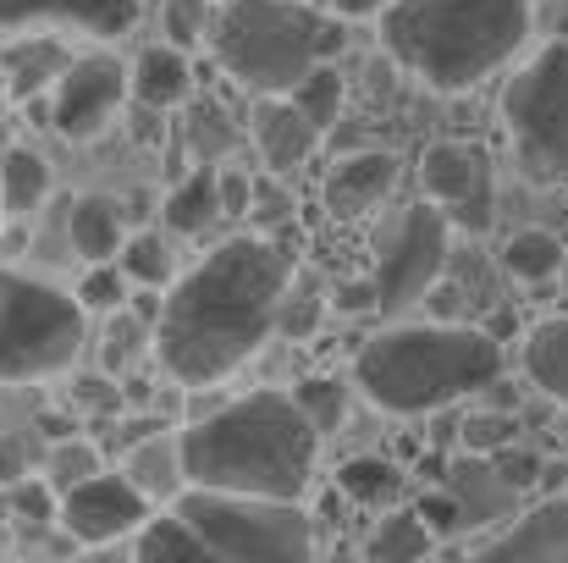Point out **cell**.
<instances>
[{
  "mask_svg": "<svg viewBox=\"0 0 568 563\" xmlns=\"http://www.w3.org/2000/svg\"><path fill=\"white\" fill-rule=\"evenodd\" d=\"M293 277V254L265 232L215 243L193 271H183V282L166 288V310L155 326L161 371L183 386H210L248 365L276 332V310Z\"/></svg>",
  "mask_w": 568,
  "mask_h": 563,
  "instance_id": "1",
  "label": "cell"
},
{
  "mask_svg": "<svg viewBox=\"0 0 568 563\" xmlns=\"http://www.w3.org/2000/svg\"><path fill=\"white\" fill-rule=\"evenodd\" d=\"M178 448H183V481L199 492L298 503V492L315 475L321 431L304 420L293 392H243L199 414L178 436Z\"/></svg>",
  "mask_w": 568,
  "mask_h": 563,
  "instance_id": "2",
  "label": "cell"
},
{
  "mask_svg": "<svg viewBox=\"0 0 568 563\" xmlns=\"http://www.w3.org/2000/svg\"><path fill=\"white\" fill-rule=\"evenodd\" d=\"M381 50L436 94H464L530 39V0H392Z\"/></svg>",
  "mask_w": 568,
  "mask_h": 563,
  "instance_id": "3",
  "label": "cell"
},
{
  "mask_svg": "<svg viewBox=\"0 0 568 563\" xmlns=\"http://www.w3.org/2000/svg\"><path fill=\"white\" fill-rule=\"evenodd\" d=\"M503 381V343L480 326H386L354 354V386L386 414H436Z\"/></svg>",
  "mask_w": 568,
  "mask_h": 563,
  "instance_id": "4",
  "label": "cell"
},
{
  "mask_svg": "<svg viewBox=\"0 0 568 563\" xmlns=\"http://www.w3.org/2000/svg\"><path fill=\"white\" fill-rule=\"evenodd\" d=\"M343 22L310 0H215L210 50L248 94H293L315 67L343 50Z\"/></svg>",
  "mask_w": 568,
  "mask_h": 563,
  "instance_id": "5",
  "label": "cell"
},
{
  "mask_svg": "<svg viewBox=\"0 0 568 563\" xmlns=\"http://www.w3.org/2000/svg\"><path fill=\"white\" fill-rule=\"evenodd\" d=\"M89 310L55 282L0 271V381H50L83 354Z\"/></svg>",
  "mask_w": 568,
  "mask_h": 563,
  "instance_id": "6",
  "label": "cell"
},
{
  "mask_svg": "<svg viewBox=\"0 0 568 563\" xmlns=\"http://www.w3.org/2000/svg\"><path fill=\"white\" fill-rule=\"evenodd\" d=\"M172 514L232 563H315V520L298 503L183 486Z\"/></svg>",
  "mask_w": 568,
  "mask_h": 563,
  "instance_id": "7",
  "label": "cell"
},
{
  "mask_svg": "<svg viewBox=\"0 0 568 563\" xmlns=\"http://www.w3.org/2000/svg\"><path fill=\"white\" fill-rule=\"evenodd\" d=\"M503 122L536 183L568 188V39L541 44L503 89Z\"/></svg>",
  "mask_w": 568,
  "mask_h": 563,
  "instance_id": "8",
  "label": "cell"
},
{
  "mask_svg": "<svg viewBox=\"0 0 568 563\" xmlns=\"http://www.w3.org/2000/svg\"><path fill=\"white\" fill-rule=\"evenodd\" d=\"M447 215L430 204V199H414L403 210H392L376 232V310L381 315H397L419 299L436 293L442 271H447Z\"/></svg>",
  "mask_w": 568,
  "mask_h": 563,
  "instance_id": "9",
  "label": "cell"
},
{
  "mask_svg": "<svg viewBox=\"0 0 568 563\" xmlns=\"http://www.w3.org/2000/svg\"><path fill=\"white\" fill-rule=\"evenodd\" d=\"M133 94V72L94 50V56H72V67L61 72L55 94H50V122L61 139L83 144V139H100L111 128V117L122 111V100Z\"/></svg>",
  "mask_w": 568,
  "mask_h": 563,
  "instance_id": "10",
  "label": "cell"
},
{
  "mask_svg": "<svg viewBox=\"0 0 568 563\" xmlns=\"http://www.w3.org/2000/svg\"><path fill=\"white\" fill-rule=\"evenodd\" d=\"M61 531L78 542V547H116L128 536H139L155 514H150V497L128 481V475H111L100 470L94 481H83L78 492L61 497Z\"/></svg>",
  "mask_w": 568,
  "mask_h": 563,
  "instance_id": "11",
  "label": "cell"
},
{
  "mask_svg": "<svg viewBox=\"0 0 568 563\" xmlns=\"http://www.w3.org/2000/svg\"><path fill=\"white\" fill-rule=\"evenodd\" d=\"M419 188L453 227H464V232H486L491 227V193L497 188H491V167H486L480 150L453 144V139L430 144L419 155Z\"/></svg>",
  "mask_w": 568,
  "mask_h": 563,
  "instance_id": "12",
  "label": "cell"
},
{
  "mask_svg": "<svg viewBox=\"0 0 568 563\" xmlns=\"http://www.w3.org/2000/svg\"><path fill=\"white\" fill-rule=\"evenodd\" d=\"M469 563H568V497H547L491 531Z\"/></svg>",
  "mask_w": 568,
  "mask_h": 563,
  "instance_id": "13",
  "label": "cell"
},
{
  "mask_svg": "<svg viewBox=\"0 0 568 563\" xmlns=\"http://www.w3.org/2000/svg\"><path fill=\"white\" fill-rule=\"evenodd\" d=\"M139 22V0H0V28H78L116 39Z\"/></svg>",
  "mask_w": 568,
  "mask_h": 563,
  "instance_id": "14",
  "label": "cell"
},
{
  "mask_svg": "<svg viewBox=\"0 0 568 563\" xmlns=\"http://www.w3.org/2000/svg\"><path fill=\"white\" fill-rule=\"evenodd\" d=\"M248 133H254V150H260V161L271 167V178H282V172L304 167V161H310V150L321 144V133L304 122V111H298L287 94H276V100H254Z\"/></svg>",
  "mask_w": 568,
  "mask_h": 563,
  "instance_id": "15",
  "label": "cell"
},
{
  "mask_svg": "<svg viewBox=\"0 0 568 563\" xmlns=\"http://www.w3.org/2000/svg\"><path fill=\"white\" fill-rule=\"evenodd\" d=\"M397 183V155L386 150H359V155H343L326 178V210L332 215H359V210H376L381 199Z\"/></svg>",
  "mask_w": 568,
  "mask_h": 563,
  "instance_id": "16",
  "label": "cell"
},
{
  "mask_svg": "<svg viewBox=\"0 0 568 563\" xmlns=\"http://www.w3.org/2000/svg\"><path fill=\"white\" fill-rule=\"evenodd\" d=\"M447 492L458 503V531H475V525H497L514 514V486L503 481L497 459H464L453 475H447Z\"/></svg>",
  "mask_w": 568,
  "mask_h": 563,
  "instance_id": "17",
  "label": "cell"
},
{
  "mask_svg": "<svg viewBox=\"0 0 568 563\" xmlns=\"http://www.w3.org/2000/svg\"><path fill=\"white\" fill-rule=\"evenodd\" d=\"M67 67H72V56L50 33H28V39H11L0 50V83L11 100H39L50 83H61Z\"/></svg>",
  "mask_w": 568,
  "mask_h": 563,
  "instance_id": "18",
  "label": "cell"
},
{
  "mask_svg": "<svg viewBox=\"0 0 568 563\" xmlns=\"http://www.w3.org/2000/svg\"><path fill=\"white\" fill-rule=\"evenodd\" d=\"M67 238H72V254H83L89 265H116V254L128 243L122 210L105 193H78L72 215H67Z\"/></svg>",
  "mask_w": 568,
  "mask_h": 563,
  "instance_id": "19",
  "label": "cell"
},
{
  "mask_svg": "<svg viewBox=\"0 0 568 563\" xmlns=\"http://www.w3.org/2000/svg\"><path fill=\"white\" fill-rule=\"evenodd\" d=\"M189 89H193L189 50H178V44H155V50L139 56V67H133V94H139V105H150V111H172V105L189 100Z\"/></svg>",
  "mask_w": 568,
  "mask_h": 563,
  "instance_id": "20",
  "label": "cell"
},
{
  "mask_svg": "<svg viewBox=\"0 0 568 563\" xmlns=\"http://www.w3.org/2000/svg\"><path fill=\"white\" fill-rule=\"evenodd\" d=\"M221 215H226V210H221V178H215V172H189V178H178V183L166 188V199H161V221H166V232H178V238L210 232Z\"/></svg>",
  "mask_w": 568,
  "mask_h": 563,
  "instance_id": "21",
  "label": "cell"
},
{
  "mask_svg": "<svg viewBox=\"0 0 568 563\" xmlns=\"http://www.w3.org/2000/svg\"><path fill=\"white\" fill-rule=\"evenodd\" d=\"M525 375H530V386H541L547 398L568 403V315L541 321V326L525 338Z\"/></svg>",
  "mask_w": 568,
  "mask_h": 563,
  "instance_id": "22",
  "label": "cell"
},
{
  "mask_svg": "<svg viewBox=\"0 0 568 563\" xmlns=\"http://www.w3.org/2000/svg\"><path fill=\"white\" fill-rule=\"evenodd\" d=\"M133 563H232L226 553H215L204 536H193L178 514H155L139 531V553Z\"/></svg>",
  "mask_w": 568,
  "mask_h": 563,
  "instance_id": "23",
  "label": "cell"
},
{
  "mask_svg": "<svg viewBox=\"0 0 568 563\" xmlns=\"http://www.w3.org/2000/svg\"><path fill=\"white\" fill-rule=\"evenodd\" d=\"M430 547H436V531L414 509H397V514H386L376 531H371L365 563H425Z\"/></svg>",
  "mask_w": 568,
  "mask_h": 563,
  "instance_id": "24",
  "label": "cell"
},
{
  "mask_svg": "<svg viewBox=\"0 0 568 563\" xmlns=\"http://www.w3.org/2000/svg\"><path fill=\"white\" fill-rule=\"evenodd\" d=\"M144 497H178L183 492V448L166 442V436H150L128 453V470H122Z\"/></svg>",
  "mask_w": 568,
  "mask_h": 563,
  "instance_id": "25",
  "label": "cell"
},
{
  "mask_svg": "<svg viewBox=\"0 0 568 563\" xmlns=\"http://www.w3.org/2000/svg\"><path fill=\"white\" fill-rule=\"evenodd\" d=\"M44 193H50V167L33 150L11 144L6 150V167H0V210L6 215H33L44 204Z\"/></svg>",
  "mask_w": 568,
  "mask_h": 563,
  "instance_id": "26",
  "label": "cell"
},
{
  "mask_svg": "<svg viewBox=\"0 0 568 563\" xmlns=\"http://www.w3.org/2000/svg\"><path fill=\"white\" fill-rule=\"evenodd\" d=\"M503 271L514 282H530V288L536 282H552L564 271V243L552 232H541V227H525V232H514L503 243Z\"/></svg>",
  "mask_w": 568,
  "mask_h": 563,
  "instance_id": "27",
  "label": "cell"
},
{
  "mask_svg": "<svg viewBox=\"0 0 568 563\" xmlns=\"http://www.w3.org/2000/svg\"><path fill=\"white\" fill-rule=\"evenodd\" d=\"M337 492L359 509H392L403 497V470L386 459H348L337 470Z\"/></svg>",
  "mask_w": 568,
  "mask_h": 563,
  "instance_id": "28",
  "label": "cell"
},
{
  "mask_svg": "<svg viewBox=\"0 0 568 563\" xmlns=\"http://www.w3.org/2000/svg\"><path fill=\"white\" fill-rule=\"evenodd\" d=\"M298 111H304V122L315 128V133H332L337 128V117H343V100H348V89H343V72L326 61V67H315L293 94H287Z\"/></svg>",
  "mask_w": 568,
  "mask_h": 563,
  "instance_id": "29",
  "label": "cell"
},
{
  "mask_svg": "<svg viewBox=\"0 0 568 563\" xmlns=\"http://www.w3.org/2000/svg\"><path fill=\"white\" fill-rule=\"evenodd\" d=\"M116 265H122V277H128L133 288H155V293H166V288H172V271H178L161 232H133V238L122 243Z\"/></svg>",
  "mask_w": 568,
  "mask_h": 563,
  "instance_id": "30",
  "label": "cell"
},
{
  "mask_svg": "<svg viewBox=\"0 0 568 563\" xmlns=\"http://www.w3.org/2000/svg\"><path fill=\"white\" fill-rule=\"evenodd\" d=\"M293 403L304 409V420H310L321 436H332V431L348 420L354 386H348L343 375H310V381H298V386H293Z\"/></svg>",
  "mask_w": 568,
  "mask_h": 563,
  "instance_id": "31",
  "label": "cell"
},
{
  "mask_svg": "<svg viewBox=\"0 0 568 563\" xmlns=\"http://www.w3.org/2000/svg\"><path fill=\"white\" fill-rule=\"evenodd\" d=\"M105 464H100V448L94 442H55L50 448V464H44V481H50V492L55 497H67V492H78L83 481H94Z\"/></svg>",
  "mask_w": 568,
  "mask_h": 563,
  "instance_id": "32",
  "label": "cell"
},
{
  "mask_svg": "<svg viewBox=\"0 0 568 563\" xmlns=\"http://www.w3.org/2000/svg\"><path fill=\"white\" fill-rule=\"evenodd\" d=\"M72 299H78L89 315H116V310H128V299H133V282L122 277V265H89Z\"/></svg>",
  "mask_w": 568,
  "mask_h": 563,
  "instance_id": "33",
  "label": "cell"
},
{
  "mask_svg": "<svg viewBox=\"0 0 568 563\" xmlns=\"http://www.w3.org/2000/svg\"><path fill=\"white\" fill-rule=\"evenodd\" d=\"M67 392H72V409L78 414H94V420L128 414V386H116V375H105V371H78Z\"/></svg>",
  "mask_w": 568,
  "mask_h": 563,
  "instance_id": "34",
  "label": "cell"
},
{
  "mask_svg": "<svg viewBox=\"0 0 568 563\" xmlns=\"http://www.w3.org/2000/svg\"><path fill=\"white\" fill-rule=\"evenodd\" d=\"M161 22H166V39H172L178 50H193L199 39H210V22H215V0H166Z\"/></svg>",
  "mask_w": 568,
  "mask_h": 563,
  "instance_id": "35",
  "label": "cell"
},
{
  "mask_svg": "<svg viewBox=\"0 0 568 563\" xmlns=\"http://www.w3.org/2000/svg\"><path fill=\"white\" fill-rule=\"evenodd\" d=\"M144 338H150V326H144L133 310H116L111 326H105V365H111V371H116V365H133L139 349H144Z\"/></svg>",
  "mask_w": 568,
  "mask_h": 563,
  "instance_id": "36",
  "label": "cell"
},
{
  "mask_svg": "<svg viewBox=\"0 0 568 563\" xmlns=\"http://www.w3.org/2000/svg\"><path fill=\"white\" fill-rule=\"evenodd\" d=\"M508 442H514V420H508V414H491V409H486V414H469V420H464V448H469L475 459H497Z\"/></svg>",
  "mask_w": 568,
  "mask_h": 563,
  "instance_id": "37",
  "label": "cell"
},
{
  "mask_svg": "<svg viewBox=\"0 0 568 563\" xmlns=\"http://www.w3.org/2000/svg\"><path fill=\"white\" fill-rule=\"evenodd\" d=\"M321 315H326V299H321V293H293V288H287V299H282V310H276V332H282V338H310V332L321 326Z\"/></svg>",
  "mask_w": 568,
  "mask_h": 563,
  "instance_id": "38",
  "label": "cell"
},
{
  "mask_svg": "<svg viewBox=\"0 0 568 563\" xmlns=\"http://www.w3.org/2000/svg\"><path fill=\"white\" fill-rule=\"evenodd\" d=\"M11 509H17L22 520L44 525V520H55V514H61V497H55V492H50V481L39 475V481H17V486H11Z\"/></svg>",
  "mask_w": 568,
  "mask_h": 563,
  "instance_id": "39",
  "label": "cell"
},
{
  "mask_svg": "<svg viewBox=\"0 0 568 563\" xmlns=\"http://www.w3.org/2000/svg\"><path fill=\"white\" fill-rule=\"evenodd\" d=\"M248 215H254L260 227H271V232H276V227L293 215V193L265 178V183H254V210H248Z\"/></svg>",
  "mask_w": 568,
  "mask_h": 563,
  "instance_id": "40",
  "label": "cell"
},
{
  "mask_svg": "<svg viewBox=\"0 0 568 563\" xmlns=\"http://www.w3.org/2000/svg\"><path fill=\"white\" fill-rule=\"evenodd\" d=\"M414 514H419L436 536H453V531H458V503H453V492H447V486H442V492H430V497H419V503H414Z\"/></svg>",
  "mask_w": 568,
  "mask_h": 563,
  "instance_id": "41",
  "label": "cell"
},
{
  "mask_svg": "<svg viewBox=\"0 0 568 563\" xmlns=\"http://www.w3.org/2000/svg\"><path fill=\"white\" fill-rule=\"evenodd\" d=\"M221 178V210L226 215H248L254 210V183L237 172V167H226V172H215Z\"/></svg>",
  "mask_w": 568,
  "mask_h": 563,
  "instance_id": "42",
  "label": "cell"
},
{
  "mask_svg": "<svg viewBox=\"0 0 568 563\" xmlns=\"http://www.w3.org/2000/svg\"><path fill=\"white\" fill-rule=\"evenodd\" d=\"M332 304L343 315H365V310H376V282H337L332 288Z\"/></svg>",
  "mask_w": 568,
  "mask_h": 563,
  "instance_id": "43",
  "label": "cell"
},
{
  "mask_svg": "<svg viewBox=\"0 0 568 563\" xmlns=\"http://www.w3.org/2000/svg\"><path fill=\"white\" fill-rule=\"evenodd\" d=\"M39 431H44L50 448H55V442H72V414H61V409L50 414V409H44V414H39Z\"/></svg>",
  "mask_w": 568,
  "mask_h": 563,
  "instance_id": "44",
  "label": "cell"
},
{
  "mask_svg": "<svg viewBox=\"0 0 568 563\" xmlns=\"http://www.w3.org/2000/svg\"><path fill=\"white\" fill-rule=\"evenodd\" d=\"M326 6H332L337 17H381L392 0H326Z\"/></svg>",
  "mask_w": 568,
  "mask_h": 563,
  "instance_id": "45",
  "label": "cell"
},
{
  "mask_svg": "<svg viewBox=\"0 0 568 563\" xmlns=\"http://www.w3.org/2000/svg\"><path fill=\"white\" fill-rule=\"evenodd\" d=\"M0 481H11V486L28 481V475H22V448H17V442H0Z\"/></svg>",
  "mask_w": 568,
  "mask_h": 563,
  "instance_id": "46",
  "label": "cell"
},
{
  "mask_svg": "<svg viewBox=\"0 0 568 563\" xmlns=\"http://www.w3.org/2000/svg\"><path fill=\"white\" fill-rule=\"evenodd\" d=\"M78 563H128V559H116L111 547H89V553H83V559H78Z\"/></svg>",
  "mask_w": 568,
  "mask_h": 563,
  "instance_id": "47",
  "label": "cell"
},
{
  "mask_svg": "<svg viewBox=\"0 0 568 563\" xmlns=\"http://www.w3.org/2000/svg\"><path fill=\"white\" fill-rule=\"evenodd\" d=\"M6 150H11V144H6V94H0V167H6ZM0 215H6V210H0Z\"/></svg>",
  "mask_w": 568,
  "mask_h": 563,
  "instance_id": "48",
  "label": "cell"
},
{
  "mask_svg": "<svg viewBox=\"0 0 568 563\" xmlns=\"http://www.w3.org/2000/svg\"><path fill=\"white\" fill-rule=\"evenodd\" d=\"M564 448H568V420H564Z\"/></svg>",
  "mask_w": 568,
  "mask_h": 563,
  "instance_id": "49",
  "label": "cell"
},
{
  "mask_svg": "<svg viewBox=\"0 0 568 563\" xmlns=\"http://www.w3.org/2000/svg\"><path fill=\"white\" fill-rule=\"evenodd\" d=\"M0 553H6V531H0Z\"/></svg>",
  "mask_w": 568,
  "mask_h": 563,
  "instance_id": "50",
  "label": "cell"
}]
</instances>
